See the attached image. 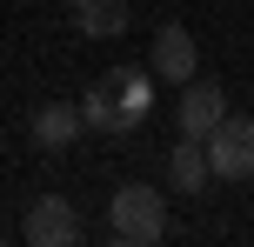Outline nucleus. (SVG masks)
Here are the masks:
<instances>
[{
    "label": "nucleus",
    "instance_id": "nucleus-3",
    "mask_svg": "<svg viewBox=\"0 0 254 247\" xmlns=\"http://www.w3.org/2000/svg\"><path fill=\"white\" fill-rule=\"evenodd\" d=\"M207 160L214 181H254V114H228L207 134Z\"/></svg>",
    "mask_w": 254,
    "mask_h": 247
},
{
    "label": "nucleus",
    "instance_id": "nucleus-9",
    "mask_svg": "<svg viewBox=\"0 0 254 247\" xmlns=\"http://www.w3.org/2000/svg\"><path fill=\"white\" fill-rule=\"evenodd\" d=\"M67 13H74V27L87 40H114L127 27V0H67Z\"/></svg>",
    "mask_w": 254,
    "mask_h": 247
},
{
    "label": "nucleus",
    "instance_id": "nucleus-6",
    "mask_svg": "<svg viewBox=\"0 0 254 247\" xmlns=\"http://www.w3.org/2000/svg\"><path fill=\"white\" fill-rule=\"evenodd\" d=\"M174 120H181V134L207 141V134H214L221 120H228V87H221V80H188V94H181Z\"/></svg>",
    "mask_w": 254,
    "mask_h": 247
},
{
    "label": "nucleus",
    "instance_id": "nucleus-1",
    "mask_svg": "<svg viewBox=\"0 0 254 247\" xmlns=\"http://www.w3.org/2000/svg\"><path fill=\"white\" fill-rule=\"evenodd\" d=\"M80 114H87V127L107 134V141H134V134L147 127V114H154V80H147V67H107V74L87 87Z\"/></svg>",
    "mask_w": 254,
    "mask_h": 247
},
{
    "label": "nucleus",
    "instance_id": "nucleus-4",
    "mask_svg": "<svg viewBox=\"0 0 254 247\" xmlns=\"http://www.w3.org/2000/svg\"><path fill=\"white\" fill-rule=\"evenodd\" d=\"M27 247H80L87 241V221L74 214V200H61V194H40L34 207H27Z\"/></svg>",
    "mask_w": 254,
    "mask_h": 247
},
{
    "label": "nucleus",
    "instance_id": "nucleus-2",
    "mask_svg": "<svg viewBox=\"0 0 254 247\" xmlns=\"http://www.w3.org/2000/svg\"><path fill=\"white\" fill-rule=\"evenodd\" d=\"M107 234H114L121 247H154V241L167 234L161 194H154V187H140V181L114 187V200H107Z\"/></svg>",
    "mask_w": 254,
    "mask_h": 247
},
{
    "label": "nucleus",
    "instance_id": "nucleus-7",
    "mask_svg": "<svg viewBox=\"0 0 254 247\" xmlns=\"http://www.w3.org/2000/svg\"><path fill=\"white\" fill-rule=\"evenodd\" d=\"M207 181H214V160H207V141H194V134H181V147L167 154V187L188 200L207 194Z\"/></svg>",
    "mask_w": 254,
    "mask_h": 247
},
{
    "label": "nucleus",
    "instance_id": "nucleus-5",
    "mask_svg": "<svg viewBox=\"0 0 254 247\" xmlns=\"http://www.w3.org/2000/svg\"><path fill=\"white\" fill-rule=\"evenodd\" d=\"M194 67H201V47H194L188 27H181V20L154 27V40H147V74H161V80H174V87H188Z\"/></svg>",
    "mask_w": 254,
    "mask_h": 247
},
{
    "label": "nucleus",
    "instance_id": "nucleus-8",
    "mask_svg": "<svg viewBox=\"0 0 254 247\" xmlns=\"http://www.w3.org/2000/svg\"><path fill=\"white\" fill-rule=\"evenodd\" d=\"M80 127H87L80 100H40L34 107V141L47 147V154H67V147L80 141Z\"/></svg>",
    "mask_w": 254,
    "mask_h": 247
}]
</instances>
